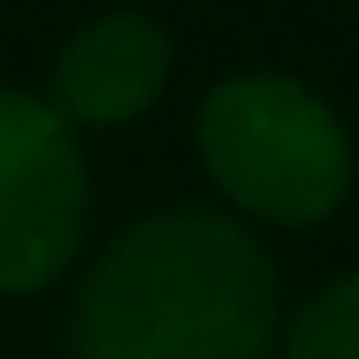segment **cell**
Returning a JSON list of instances; mask_svg holds the SVG:
<instances>
[{
  "label": "cell",
  "instance_id": "1",
  "mask_svg": "<svg viewBox=\"0 0 359 359\" xmlns=\"http://www.w3.org/2000/svg\"><path fill=\"white\" fill-rule=\"evenodd\" d=\"M284 271L221 202L126 221L76 278L69 359H278Z\"/></svg>",
  "mask_w": 359,
  "mask_h": 359
},
{
  "label": "cell",
  "instance_id": "2",
  "mask_svg": "<svg viewBox=\"0 0 359 359\" xmlns=\"http://www.w3.org/2000/svg\"><path fill=\"white\" fill-rule=\"evenodd\" d=\"M189 151L227 215L278 233L328 227L359 183L347 114L290 69H233L208 82L189 114Z\"/></svg>",
  "mask_w": 359,
  "mask_h": 359
},
{
  "label": "cell",
  "instance_id": "3",
  "mask_svg": "<svg viewBox=\"0 0 359 359\" xmlns=\"http://www.w3.org/2000/svg\"><path fill=\"white\" fill-rule=\"evenodd\" d=\"M95 233L82 133L38 95L0 82V297L57 290Z\"/></svg>",
  "mask_w": 359,
  "mask_h": 359
},
{
  "label": "cell",
  "instance_id": "4",
  "mask_svg": "<svg viewBox=\"0 0 359 359\" xmlns=\"http://www.w3.org/2000/svg\"><path fill=\"white\" fill-rule=\"evenodd\" d=\"M177 76V32L145 6H101L82 19L44 76V101L76 133H120L145 120Z\"/></svg>",
  "mask_w": 359,
  "mask_h": 359
},
{
  "label": "cell",
  "instance_id": "5",
  "mask_svg": "<svg viewBox=\"0 0 359 359\" xmlns=\"http://www.w3.org/2000/svg\"><path fill=\"white\" fill-rule=\"evenodd\" d=\"M278 359H359V265L316 284L284 316Z\"/></svg>",
  "mask_w": 359,
  "mask_h": 359
},
{
  "label": "cell",
  "instance_id": "6",
  "mask_svg": "<svg viewBox=\"0 0 359 359\" xmlns=\"http://www.w3.org/2000/svg\"><path fill=\"white\" fill-rule=\"evenodd\" d=\"M107 6H139V0H107Z\"/></svg>",
  "mask_w": 359,
  "mask_h": 359
}]
</instances>
